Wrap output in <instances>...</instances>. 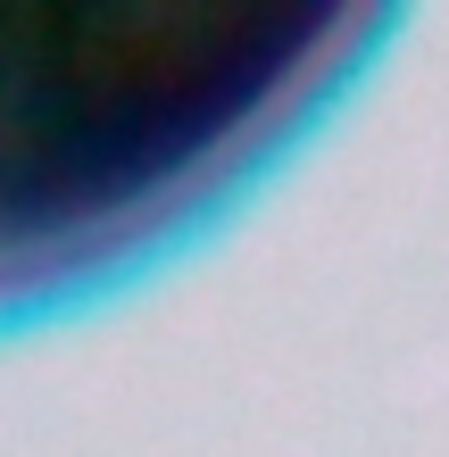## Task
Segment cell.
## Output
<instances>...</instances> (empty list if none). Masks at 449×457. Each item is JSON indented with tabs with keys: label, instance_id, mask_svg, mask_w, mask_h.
I'll list each match as a JSON object with an SVG mask.
<instances>
[{
	"label": "cell",
	"instance_id": "1",
	"mask_svg": "<svg viewBox=\"0 0 449 457\" xmlns=\"http://www.w3.org/2000/svg\"><path fill=\"white\" fill-rule=\"evenodd\" d=\"M292 25L208 0H0V308L125 258L300 84Z\"/></svg>",
	"mask_w": 449,
	"mask_h": 457
}]
</instances>
